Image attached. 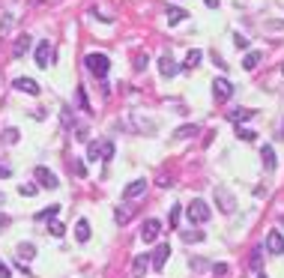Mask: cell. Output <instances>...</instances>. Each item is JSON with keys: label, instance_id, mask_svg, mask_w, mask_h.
<instances>
[{"label": "cell", "instance_id": "6da1fadb", "mask_svg": "<svg viewBox=\"0 0 284 278\" xmlns=\"http://www.w3.org/2000/svg\"><path fill=\"white\" fill-rule=\"evenodd\" d=\"M186 216H189V222H192V228H195V225H207L213 213H210V207H207L201 198H195V201L186 207Z\"/></svg>", "mask_w": 284, "mask_h": 278}, {"label": "cell", "instance_id": "7a4b0ae2", "mask_svg": "<svg viewBox=\"0 0 284 278\" xmlns=\"http://www.w3.org/2000/svg\"><path fill=\"white\" fill-rule=\"evenodd\" d=\"M87 69L96 75V78H105L108 75V69H111V60H108V54H87Z\"/></svg>", "mask_w": 284, "mask_h": 278}, {"label": "cell", "instance_id": "3957f363", "mask_svg": "<svg viewBox=\"0 0 284 278\" xmlns=\"http://www.w3.org/2000/svg\"><path fill=\"white\" fill-rule=\"evenodd\" d=\"M216 204H219V210H222L225 216H231V213L237 210V198L231 195L228 186H216Z\"/></svg>", "mask_w": 284, "mask_h": 278}, {"label": "cell", "instance_id": "277c9868", "mask_svg": "<svg viewBox=\"0 0 284 278\" xmlns=\"http://www.w3.org/2000/svg\"><path fill=\"white\" fill-rule=\"evenodd\" d=\"M33 177H36V183H39L42 189H57V186H60L57 174H54V171H48V168H42V165L33 171Z\"/></svg>", "mask_w": 284, "mask_h": 278}, {"label": "cell", "instance_id": "5b68a950", "mask_svg": "<svg viewBox=\"0 0 284 278\" xmlns=\"http://www.w3.org/2000/svg\"><path fill=\"white\" fill-rule=\"evenodd\" d=\"M231 93H234V84H231L228 78H216V81H213V96H216L219 102H228Z\"/></svg>", "mask_w": 284, "mask_h": 278}, {"label": "cell", "instance_id": "8992f818", "mask_svg": "<svg viewBox=\"0 0 284 278\" xmlns=\"http://www.w3.org/2000/svg\"><path fill=\"white\" fill-rule=\"evenodd\" d=\"M162 234V225H159V219H147L144 225H141V240L144 243H156V237Z\"/></svg>", "mask_w": 284, "mask_h": 278}, {"label": "cell", "instance_id": "52a82bcc", "mask_svg": "<svg viewBox=\"0 0 284 278\" xmlns=\"http://www.w3.org/2000/svg\"><path fill=\"white\" fill-rule=\"evenodd\" d=\"M168 258H171V246H168V243H162V246L150 255V267H153V270H165Z\"/></svg>", "mask_w": 284, "mask_h": 278}, {"label": "cell", "instance_id": "ba28073f", "mask_svg": "<svg viewBox=\"0 0 284 278\" xmlns=\"http://www.w3.org/2000/svg\"><path fill=\"white\" fill-rule=\"evenodd\" d=\"M51 60H54V48H51V42H39L36 45V66H51Z\"/></svg>", "mask_w": 284, "mask_h": 278}, {"label": "cell", "instance_id": "9c48e42d", "mask_svg": "<svg viewBox=\"0 0 284 278\" xmlns=\"http://www.w3.org/2000/svg\"><path fill=\"white\" fill-rule=\"evenodd\" d=\"M159 72H162V78H174V75L180 72V66H177V60H174L171 54H165V57L159 60Z\"/></svg>", "mask_w": 284, "mask_h": 278}, {"label": "cell", "instance_id": "30bf717a", "mask_svg": "<svg viewBox=\"0 0 284 278\" xmlns=\"http://www.w3.org/2000/svg\"><path fill=\"white\" fill-rule=\"evenodd\" d=\"M144 192H147V180H132V183L123 189V198L132 201V198H138V195H144Z\"/></svg>", "mask_w": 284, "mask_h": 278}, {"label": "cell", "instance_id": "8fae6325", "mask_svg": "<svg viewBox=\"0 0 284 278\" xmlns=\"http://www.w3.org/2000/svg\"><path fill=\"white\" fill-rule=\"evenodd\" d=\"M267 249L273 252V255H284V237L279 231H270V237H267Z\"/></svg>", "mask_w": 284, "mask_h": 278}, {"label": "cell", "instance_id": "7c38bea8", "mask_svg": "<svg viewBox=\"0 0 284 278\" xmlns=\"http://www.w3.org/2000/svg\"><path fill=\"white\" fill-rule=\"evenodd\" d=\"M15 90L30 93V96H39V84H36L33 78H15Z\"/></svg>", "mask_w": 284, "mask_h": 278}, {"label": "cell", "instance_id": "4fadbf2b", "mask_svg": "<svg viewBox=\"0 0 284 278\" xmlns=\"http://www.w3.org/2000/svg\"><path fill=\"white\" fill-rule=\"evenodd\" d=\"M15 258H18V261H24V264H27V261H33V258H36V246H33V243H21V246L15 249Z\"/></svg>", "mask_w": 284, "mask_h": 278}, {"label": "cell", "instance_id": "5bb4252c", "mask_svg": "<svg viewBox=\"0 0 284 278\" xmlns=\"http://www.w3.org/2000/svg\"><path fill=\"white\" fill-rule=\"evenodd\" d=\"M27 48H30V36H18L15 42H12V57L18 60V57H24L27 54Z\"/></svg>", "mask_w": 284, "mask_h": 278}, {"label": "cell", "instance_id": "9a60e30c", "mask_svg": "<svg viewBox=\"0 0 284 278\" xmlns=\"http://www.w3.org/2000/svg\"><path fill=\"white\" fill-rule=\"evenodd\" d=\"M255 114H258V111H252V108H237V111H231L228 117H231L234 123H240V126H243V123H246V120H252Z\"/></svg>", "mask_w": 284, "mask_h": 278}, {"label": "cell", "instance_id": "2e32d148", "mask_svg": "<svg viewBox=\"0 0 284 278\" xmlns=\"http://www.w3.org/2000/svg\"><path fill=\"white\" fill-rule=\"evenodd\" d=\"M261 159H264V168L273 174V171H276V150H273V147H264V150H261Z\"/></svg>", "mask_w": 284, "mask_h": 278}, {"label": "cell", "instance_id": "e0dca14e", "mask_svg": "<svg viewBox=\"0 0 284 278\" xmlns=\"http://www.w3.org/2000/svg\"><path fill=\"white\" fill-rule=\"evenodd\" d=\"M114 222L117 225H129L132 222V207H117L114 210Z\"/></svg>", "mask_w": 284, "mask_h": 278}, {"label": "cell", "instance_id": "ac0fdd59", "mask_svg": "<svg viewBox=\"0 0 284 278\" xmlns=\"http://www.w3.org/2000/svg\"><path fill=\"white\" fill-rule=\"evenodd\" d=\"M75 237H78V243H87V240H90V222H87V219H81V222L75 225Z\"/></svg>", "mask_w": 284, "mask_h": 278}, {"label": "cell", "instance_id": "d6986e66", "mask_svg": "<svg viewBox=\"0 0 284 278\" xmlns=\"http://www.w3.org/2000/svg\"><path fill=\"white\" fill-rule=\"evenodd\" d=\"M165 15H168V24H180V21H183V18L189 15V12H186V9H180V6H171V9H168Z\"/></svg>", "mask_w": 284, "mask_h": 278}, {"label": "cell", "instance_id": "ffe728a7", "mask_svg": "<svg viewBox=\"0 0 284 278\" xmlns=\"http://www.w3.org/2000/svg\"><path fill=\"white\" fill-rule=\"evenodd\" d=\"M261 57H264L261 51H249V54H246V60H243V69H249V72H252V69H258Z\"/></svg>", "mask_w": 284, "mask_h": 278}, {"label": "cell", "instance_id": "44dd1931", "mask_svg": "<svg viewBox=\"0 0 284 278\" xmlns=\"http://www.w3.org/2000/svg\"><path fill=\"white\" fill-rule=\"evenodd\" d=\"M87 159H90V162H99V159H102V144H99V141H90V144H87Z\"/></svg>", "mask_w": 284, "mask_h": 278}, {"label": "cell", "instance_id": "7402d4cb", "mask_svg": "<svg viewBox=\"0 0 284 278\" xmlns=\"http://www.w3.org/2000/svg\"><path fill=\"white\" fill-rule=\"evenodd\" d=\"M201 57H204V51H189V57H186V63H183V69H195L198 63H201Z\"/></svg>", "mask_w": 284, "mask_h": 278}, {"label": "cell", "instance_id": "603a6c76", "mask_svg": "<svg viewBox=\"0 0 284 278\" xmlns=\"http://www.w3.org/2000/svg\"><path fill=\"white\" fill-rule=\"evenodd\" d=\"M132 267H135V273H138V276H144V273H147V267H150V255H138Z\"/></svg>", "mask_w": 284, "mask_h": 278}, {"label": "cell", "instance_id": "cb8c5ba5", "mask_svg": "<svg viewBox=\"0 0 284 278\" xmlns=\"http://www.w3.org/2000/svg\"><path fill=\"white\" fill-rule=\"evenodd\" d=\"M198 132H201L198 126H180L174 135H177V138H192V135H198Z\"/></svg>", "mask_w": 284, "mask_h": 278}, {"label": "cell", "instance_id": "d4e9b609", "mask_svg": "<svg viewBox=\"0 0 284 278\" xmlns=\"http://www.w3.org/2000/svg\"><path fill=\"white\" fill-rule=\"evenodd\" d=\"M57 213H60V207H57V204H51V207H48V210H42L36 219H39V222H48V219H54Z\"/></svg>", "mask_w": 284, "mask_h": 278}, {"label": "cell", "instance_id": "484cf974", "mask_svg": "<svg viewBox=\"0 0 284 278\" xmlns=\"http://www.w3.org/2000/svg\"><path fill=\"white\" fill-rule=\"evenodd\" d=\"M180 213H183V210H180V204H174V207H171V213H168V225H171V231L177 228V222H180Z\"/></svg>", "mask_w": 284, "mask_h": 278}, {"label": "cell", "instance_id": "4316f807", "mask_svg": "<svg viewBox=\"0 0 284 278\" xmlns=\"http://www.w3.org/2000/svg\"><path fill=\"white\" fill-rule=\"evenodd\" d=\"M18 192H21L24 198H33V195L39 192V186H33V183H21V186H18Z\"/></svg>", "mask_w": 284, "mask_h": 278}, {"label": "cell", "instance_id": "83f0119b", "mask_svg": "<svg viewBox=\"0 0 284 278\" xmlns=\"http://www.w3.org/2000/svg\"><path fill=\"white\" fill-rule=\"evenodd\" d=\"M147 63H150V57H147V54H135V72H144V69H147Z\"/></svg>", "mask_w": 284, "mask_h": 278}, {"label": "cell", "instance_id": "f1b7e54d", "mask_svg": "<svg viewBox=\"0 0 284 278\" xmlns=\"http://www.w3.org/2000/svg\"><path fill=\"white\" fill-rule=\"evenodd\" d=\"M237 138H240V141H255V138H258V132H252V129H243V126H240V129H237Z\"/></svg>", "mask_w": 284, "mask_h": 278}, {"label": "cell", "instance_id": "f546056e", "mask_svg": "<svg viewBox=\"0 0 284 278\" xmlns=\"http://www.w3.org/2000/svg\"><path fill=\"white\" fill-rule=\"evenodd\" d=\"M18 138H21L18 129H6V132H3V144H18Z\"/></svg>", "mask_w": 284, "mask_h": 278}, {"label": "cell", "instance_id": "4dcf8cb0", "mask_svg": "<svg viewBox=\"0 0 284 278\" xmlns=\"http://www.w3.org/2000/svg\"><path fill=\"white\" fill-rule=\"evenodd\" d=\"M108 159H114V144L102 141V162H108Z\"/></svg>", "mask_w": 284, "mask_h": 278}, {"label": "cell", "instance_id": "1f68e13d", "mask_svg": "<svg viewBox=\"0 0 284 278\" xmlns=\"http://www.w3.org/2000/svg\"><path fill=\"white\" fill-rule=\"evenodd\" d=\"M183 240H186V243H201V240H204V231H186Z\"/></svg>", "mask_w": 284, "mask_h": 278}, {"label": "cell", "instance_id": "d6a6232c", "mask_svg": "<svg viewBox=\"0 0 284 278\" xmlns=\"http://www.w3.org/2000/svg\"><path fill=\"white\" fill-rule=\"evenodd\" d=\"M48 234H51V237H63V234H66V228H63L60 222H51V225H48Z\"/></svg>", "mask_w": 284, "mask_h": 278}, {"label": "cell", "instance_id": "836d02e7", "mask_svg": "<svg viewBox=\"0 0 284 278\" xmlns=\"http://www.w3.org/2000/svg\"><path fill=\"white\" fill-rule=\"evenodd\" d=\"M75 96H78V108H81V111H90V105H87V96H84V90H81V87L75 90Z\"/></svg>", "mask_w": 284, "mask_h": 278}, {"label": "cell", "instance_id": "e575fe53", "mask_svg": "<svg viewBox=\"0 0 284 278\" xmlns=\"http://www.w3.org/2000/svg\"><path fill=\"white\" fill-rule=\"evenodd\" d=\"M72 129H75V138H78V141H87V126H84V123H78V126H72Z\"/></svg>", "mask_w": 284, "mask_h": 278}, {"label": "cell", "instance_id": "d590c367", "mask_svg": "<svg viewBox=\"0 0 284 278\" xmlns=\"http://www.w3.org/2000/svg\"><path fill=\"white\" fill-rule=\"evenodd\" d=\"M72 168H75V174H78V177H87V165H84L81 159H75V165H72Z\"/></svg>", "mask_w": 284, "mask_h": 278}, {"label": "cell", "instance_id": "8d00e7d4", "mask_svg": "<svg viewBox=\"0 0 284 278\" xmlns=\"http://www.w3.org/2000/svg\"><path fill=\"white\" fill-rule=\"evenodd\" d=\"M261 255H264V252H261V249H255V252H252V267H255V270H258V267H261Z\"/></svg>", "mask_w": 284, "mask_h": 278}, {"label": "cell", "instance_id": "74e56055", "mask_svg": "<svg viewBox=\"0 0 284 278\" xmlns=\"http://www.w3.org/2000/svg\"><path fill=\"white\" fill-rule=\"evenodd\" d=\"M6 177H12V168L6 162H0V180H6Z\"/></svg>", "mask_w": 284, "mask_h": 278}, {"label": "cell", "instance_id": "f35d334b", "mask_svg": "<svg viewBox=\"0 0 284 278\" xmlns=\"http://www.w3.org/2000/svg\"><path fill=\"white\" fill-rule=\"evenodd\" d=\"M234 42H237V48H249V39H246V36H243V33H240V36H237V39H234Z\"/></svg>", "mask_w": 284, "mask_h": 278}, {"label": "cell", "instance_id": "ab89813d", "mask_svg": "<svg viewBox=\"0 0 284 278\" xmlns=\"http://www.w3.org/2000/svg\"><path fill=\"white\" fill-rule=\"evenodd\" d=\"M213 273H216V276H228V267H225V264H216Z\"/></svg>", "mask_w": 284, "mask_h": 278}, {"label": "cell", "instance_id": "60d3db41", "mask_svg": "<svg viewBox=\"0 0 284 278\" xmlns=\"http://www.w3.org/2000/svg\"><path fill=\"white\" fill-rule=\"evenodd\" d=\"M9 225H12V222H9V216H0V234H3V231H6Z\"/></svg>", "mask_w": 284, "mask_h": 278}, {"label": "cell", "instance_id": "b9f144b4", "mask_svg": "<svg viewBox=\"0 0 284 278\" xmlns=\"http://www.w3.org/2000/svg\"><path fill=\"white\" fill-rule=\"evenodd\" d=\"M9 276H12V273H9V267H6V264L0 261V278H9Z\"/></svg>", "mask_w": 284, "mask_h": 278}, {"label": "cell", "instance_id": "7bdbcfd3", "mask_svg": "<svg viewBox=\"0 0 284 278\" xmlns=\"http://www.w3.org/2000/svg\"><path fill=\"white\" fill-rule=\"evenodd\" d=\"M204 3H207L210 9H219V0H204Z\"/></svg>", "mask_w": 284, "mask_h": 278}, {"label": "cell", "instance_id": "ee69618b", "mask_svg": "<svg viewBox=\"0 0 284 278\" xmlns=\"http://www.w3.org/2000/svg\"><path fill=\"white\" fill-rule=\"evenodd\" d=\"M0 204H6V195H0Z\"/></svg>", "mask_w": 284, "mask_h": 278}, {"label": "cell", "instance_id": "f6af8a7d", "mask_svg": "<svg viewBox=\"0 0 284 278\" xmlns=\"http://www.w3.org/2000/svg\"><path fill=\"white\" fill-rule=\"evenodd\" d=\"M282 72H284V63H282Z\"/></svg>", "mask_w": 284, "mask_h": 278}, {"label": "cell", "instance_id": "bcb514c9", "mask_svg": "<svg viewBox=\"0 0 284 278\" xmlns=\"http://www.w3.org/2000/svg\"><path fill=\"white\" fill-rule=\"evenodd\" d=\"M258 278H267V276H258Z\"/></svg>", "mask_w": 284, "mask_h": 278}]
</instances>
